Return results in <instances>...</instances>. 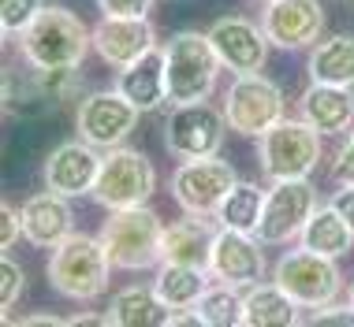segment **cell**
Masks as SVG:
<instances>
[{"mask_svg": "<svg viewBox=\"0 0 354 327\" xmlns=\"http://www.w3.org/2000/svg\"><path fill=\"white\" fill-rule=\"evenodd\" d=\"M90 49H93V30H86L82 19L60 4H45L34 23L19 34V52L37 71L82 67Z\"/></svg>", "mask_w": 354, "mask_h": 327, "instance_id": "6da1fadb", "label": "cell"}, {"mask_svg": "<svg viewBox=\"0 0 354 327\" xmlns=\"http://www.w3.org/2000/svg\"><path fill=\"white\" fill-rule=\"evenodd\" d=\"M97 238L104 242L112 268L120 272H146V268H160L165 261V224L149 205L116 208L104 219Z\"/></svg>", "mask_w": 354, "mask_h": 327, "instance_id": "7a4b0ae2", "label": "cell"}, {"mask_svg": "<svg viewBox=\"0 0 354 327\" xmlns=\"http://www.w3.org/2000/svg\"><path fill=\"white\" fill-rule=\"evenodd\" d=\"M220 56L209 41V34L179 30L165 45V82H168V104H198L209 101L216 90Z\"/></svg>", "mask_w": 354, "mask_h": 327, "instance_id": "3957f363", "label": "cell"}, {"mask_svg": "<svg viewBox=\"0 0 354 327\" xmlns=\"http://www.w3.org/2000/svg\"><path fill=\"white\" fill-rule=\"evenodd\" d=\"M112 261L104 253V242L93 235H68L56 249H49V275L53 290L71 297V301H93L109 290Z\"/></svg>", "mask_w": 354, "mask_h": 327, "instance_id": "277c9868", "label": "cell"}, {"mask_svg": "<svg viewBox=\"0 0 354 327\" xmlns=\"http://www.w3.org/2000/svg\"><path fill=\"white\" fill-rule=\"evenodd\" d=\"M153 190H157V168H153V160L138 149L116 146V149H104L101 171H97V182H93L90 197L101 208L116 212V208L149 205Z\"/></svg>", "mask_w": 354, "mask_h": 327, "instance_id": "5b68a950", "label": "cell"}, {"mask_svg": "<svg viewBox=\"0 0 354 327\" xmlns=\"http://www.w3.org/2000/svg\"><path fill=\"white\" fill-rule=\"evenodd\" d=\"M272 283L287 290L302 309H324L336 305V297L343 290V275L336 268V257H321L313 249H287L272 268Z\"/></svg>", "mask_w": 354, "mask_h": 327, "instance_id": "8992f818", "label": "cell"}, {"mask_svg": "<svg viewBox=\"0 0 354 327\" xmlns=\"http://www.w3.org/2000/svg\"><path fill=\"white\" fill-rule=\"evenodd\" d=\"M261 171L276 179H310L321 164V134L306 119H280L257 138Z\"/></svg>", "mask_w": 354, "mask_h": 327, "instance_id": "52a82bcc", "label": "cell"}, {"mask_svg": "<svg viewBox=\"0 0 354 327\" xmlns=\"http://www.w3.org/2000/svg\"><path fill=\"white\" fill-rule=\"evenodd\" d=\"M283 112H287L283 90L272 79H265L261 71L235 75V82L227 86L224 115L232 134H239V138H261L265 130H272L280 119H287Z\"/></svg>", "mask_w": 354, "mask_h": 327, "instance_id": "ba28073f", "label": "cell"}, {"mask_svg": "<svg viewBox=\"0 0 354 327\" xmlns=\"http://www.w3.org/2000/svg\"><path fill=\"white\" fill-rule=\"evenodd\" d=\"M227 115L224 108H213L209 101L198 104H171L165 123V149L176 160H198L216 157L227 138Z\"/></svg>", "mask_w": 354, "mask_h": 327, "instance_id": "9c48e42d", "label": "cell"}, {"mask_svg": "<svg viewBox=\"0 0 354 327\" xmlns=\"http://www.w3.org/2000/svg\"><path fill=\"white\" fill-rule=\"evenodd\" d=\"M235 182H239V171L224 157L179 160V168L171 171V197L183 212L216 216V208L224 205V197L232 194Z\"/></svg>", "mask_w": 354, "mask_h": 327, "instance_id": "30bf717a", "label": "cell"}, {"mask_svg": "<svg viewBox=\"0 0 354 327\" xmlns=\"http://www.w3.org/2000/svg\"><path fill=\"white\" fill-rule=\"evenodd\" d=\"M313 212H317V190L310 179H276L254 235L261 246H287L306 230Z\"/></svg>", "mask_w": 354, "mask_h": 327, "instance_id": "8fae6325", "label": "cell"}, {"mask_svg": "<svg viewBox=\"0 0 354 327\" xmlns=\"http://www.w3.org/2000/svg\"><path fill=\"white\" fill-rule=\"evenodd\" d=\"M138 108L120 90H93L75 104V134L97 149H116L138 127Z\"/></svg>", "mask_w": 354, "mask_h": 327, "instance_id": "7c38bea8", "label": "cell"}, {"mask_svg": "<svg viewBox=\"0 0 354 327\" xmlns=\"http://www.w3.org/2000/svg\"><path fill=\"white\" fill-rule=\"evenodd\" d=\"M209 41L220 56V63L227 67L232 75H257L269 60V34H265L261 23L254 19H243V15H224L209 26Z\"/></svg>", "mask_w": 354, "mask_h": 327, "instance_id": "4fadbf2b", "label": "cell"}, {"mask_svg": "<svg viewBox=\"0 0 354 327\" xmlns=\"http://www.w3.org/2000/svg\"><path fill=\"white\" fill-rule=\"evenodd\" d=\"M261 26L272 49H313L324 34V8L321 0H269L261 12Z\"/></svg>", "mask_w": 354, "mask_h": 327, "instance_id": "5bb4252c", "label": "cell"}, {"mask_svg": "<svg viewBox=\"0 0 354 327\" xmlns=\"http://www.w3.org/2000/svg\"><path fill=\"white\" fill-rule=\"evenodd\" d=\"M97 171H101L97 146L75 138V141H60V146L45 157L41 182H45V190H56V194H64V197H82L93 190Z\"/></svg>", "mask_w": 354, "mask_h": 327, "instance_id": "9a60e30c", "label": "cell"}, {"mask_svg": "<svg viewBox=\"0 0 354 327\" xmlns=\"http://www.w3.org/2000/svg\"><path fill=\"white\" fill-rule=\"evenodd\" d=\"M209 275L220 279V283L239 286V290L261 283L265 279V253H261L257 235L220 227L216 246H213V261H209Z\"/></svg>", "mask_w": 354, "mask_h": 327, "instance_id": "2e32d148", "label": "cell"}, {"mask_svg": "<svg viewBox=\"0 0 354 327\" xmlns=\"http://www.w3.org/2000/svg\"><path fill=\"white\" fill-rule=\"evenodd\" d=\"M153 45H157V30H153L149 19L101 15V23L93 26V52H97L109 67H116V71H123V67L142 60Z\"/></svg>", "mask_w": 354, "mask_h": 327, "instance_id": "e0dca14e", "label": "cell"}, {"mask_svg": "<svg viewBox=\"0 0 354 327\" xmlns=\"http://www.w3.org/2000/svg\"><path fill=\"white\" fill-rule=\"evenodd\" d=\"M299 112L317 134L343 138L354 127V90L351 86H328V82H310L299 97Z\"/></svg>", "mask_w": 354, "mask_h": 327, "instance_id": "ac0fdd59", "label": "cell"}, {"mask_svg": "<svg viewBox=\"0 0 354 327\" xmlns=\"http://www.w3.org/2000/svg\"><path fill=\"white\" fill-rule=\"evenodd\" d=\"M216 235H220V224H216L213 216L183 212L176 224L165 227V261H168V264L205 268V272H209ZM165 261H160V264H165Z\"/></svg>", "mask_w": 354, "mask_h": 327, "instance_id": "d6986e66", "label": "cell"}, {"mask_svg": "<svg viewBox=\"0 0 354 327\" xmlns=\"http://www.w3.org/2000/svg\"><path fill=\"white\" fill-rule=\"evenodd\" d=\"M23 238L37 249H56L68 235H75V216L64 194L45 190L23 201Z\"/></svg>", "mask_w": 354, "mask_h": 327, "instance_id": "ffe728a7", "label": "cell"}, {"mask_svg": "<svg viewBox=\"0 0 354 327\" xmlns=\"http://www.w3.org/2000/svg\"><path fill=\"white\" fill-rule=\"evenodd\" d=\"M116 90L135 104L138 112H153L160 104H168V82H165V45H153V49L135 60L131 67H123Z\"/></svg>", "mask_w": 354, "mask_h": 327, "instance_id": "44dd1931", "label": "cell"}, {"mask_svg": "<svg viewBox=\"0 0 354 327\" xmlns=\"http://www.w3.org/2000/svg\"><path fill=\"white\" fill-rule=\"evenodd\" d=\"M104 320H109V327H168L171 309L160 301L153 286H127L109 301Z\"/></svg>", "mask_w": 354, "mask_h": 327, "instance_id": "7402d4cb", "label": "cell"}, {"mask_svg": "<svg viewBox=\"0 0 354 327\" xmlns=\"http://www.w3.org/2000/svg\"><path fill=\"white\" fill-rule=\"evenodd\" d=\"M299 309L287 290L276 283H254L243 290V324L246 327H295L299 324Z\"/></svg>", "mask_w": 354, "mask_h": 327, "instance_id": "603a6c76", "label": "cell"}, {"mask_svg": "<svg viewBox=\"0 0 354 327\" xmlns=\"http://www.w3.org/2000/svg\"><path fill=\"white\" fill-rule=\"evenodd\" d=\"M306 71H310L313 82L351 86V90H354V37H351V34L321 37V41L310 49Z\"/></svg>", "mask_w": 354, "mask_h": 327, "instance_id": "cb8c5ba5", "label": "cell"}, {"mask_svg": "<svg viewBox=\"0 0 354 327\" xmlns=\"http://www.w3.org/2000/svg\"><path fill=\"white\" fill-rule=\"evenodd\" d=\"M153 290L160 294V301L176 309H194L202 301V294L209 290V272L205 268H190V264H160L157 279H153Z\"/></svg>", "mask_w": 354, "mask_h": 327, "instance_id": "d4e9b609", "label": "cell"}, {"mask_svg": "<svg viewBox=\"0 0 354 327\" xmlns=\"http://www.w3.org/2000/svg\"><path fill=\"white\" fill-rule=\"evenodd\" d=\"M299 242L306 249H313V253L336 257V261H339L343 253H351L354 230H351V224L332 205H317V212L310 216V224H306V230L299 235Z\"/></svg>", "mask_w": 354, "mask_h": 327, "instance_id": "484cf974", "label": "cell"}, {"mask_svg": "<svg viewBox=\"0 0 354 327\" xmlns=\"http://www.w3.org/2000/svg\"><path fill=\"white\" fill-rule=\"evenodd\" d=\"M265 197H269V190H261L257 182L239 179L232 186V194L224 197V205L216 208V224L227 227V230H246V235H254L257 224H261V212H265Z\"/></svg>", "mask_w": 354, "mask_h": 327, "instance_id": "4316f807", "label": "cell"}, {"mask_svg": "<svg viewBox=\"0 0 354 327\" xmlns=\"http://www.w3.org/2000/svg\"><path fill=\"white\" fill-rule=\"evenodd\" d=\"M194 309L205 327H239L243 324V294H239V286L216 279V283H209V290Z\"/></svg>", "mask_w": 354, "mask_h": 327, "instance_id": "83f0119b", "label": "cell"}, {"mask_svg": "<svg viewBox=\"0 0 354 327\" xmlns=\"http://www.w3.org/2000/svg\"><path fill=\"white\" fill-rule=\"evenodd\" d=\"M41 0H0V30L4 37H19L41 12Z\"/></svg>", "mask_w": 354, "mask_h": 327, "instance_id": "f1b7e54d", "label": "cell"}, {"mask_svg": "<svg viewBox=\"0 0 354 327\" xmlns=\"http://www.w3.org/2000/svg\"><path fill=\"white\" fill-rule=\"evenodd\" d=\"M23 290H26V272L4 253V261H0V309L12 313V305L23 297Z\"/></svg>", "mask_w": 354, "mask_h": 327, "instance_id": "f546056e", "label": "cell"}, {"mask_svg": "<svg viewBox=\"0 0 354 327\" xmlns=\"http://www.w3.org/2000/svg\"><path fill=\"white\" fill-rule=\"evenodd\" d=\"M310 327H354V305H324V309H310L306 316Z\"/></svg>", "mask_w": 354, "mask_h": 327, "instance_id": "4dcf8cb0", "label": "cell"}, {"mask_svg": "<svg viewBox=\"0 0 354 327\" xmlns=\"http://www.w3.org/2000/svg\"><path fill=\"white\" fill-rule=\"evenodd\" d=\"M97 8L112 19H149L153 0H97Z\"/></svg>", "mask_w": 354, "mask_h": 327, "instance_id": "1f68e13d", "label": "cell"}, {"mask_svg": "<svg viewBox=\"0 0 354 327\" xmlns=\"http://www.w3.org/2000/svg\"><path fill=\"white\" fill-rule=\"evenodd\" d=\"M19 235H23V212H15L12 205H0V253H8L15 242H19Z\"/></svg>", "mask_w": 354, "mask_h": 327, "instance_id": "d6a6232c", "label": "cell"}, {"mask_svg": "<svg viewBox=\"0 0 354 327\" xmlns=\"http://www.w3.org/2000/svg\"><path fill=\"white\" fill-rule=\"evenodd\" d=\"M332 179L339 182H354V127H351V134H343V146H339V152H336V160H332Z\"/></svg>", "mask_w": 354, "mask_h": 327, "instance_id": "836d02e7", "label": "cell"}, {"mask_svg": "<svg viewBox=\"0 0 354 327\" xmlns=\"http://www.w3.org/2000/svg\"><path fill=\"white\" fill-rule=\"evenodd\" d=\"M328 205L336 208V212H339V216L351 224V230H354V182H343V186L336 190V194H332Z\"/></svg>", "mask_w": 354, "mask_h": 327, "instance_id": "e575fe53", "label": "cell"}, {"mask_svg": "<svg viewBox=\"0 0 354 327\" xmlns=\"http://www.w3.org/2000/svg\"><path fill=\"white\" fill-rule=\"evenodd\" d=\"M347 301L354 305V279H351V286H347Z\"/></svg>", "mask_w": 354, "mask_h": 327, "instance_id": "d590c367", "label": "cell"}, {"mask_svg": "<svg viewBox=\"0 0 354 327\" xmlns=\"http://www.w3.org/2000/svg\"><path fill=\"white\" fill-rule=\"evenodd\" d=\"M257 4H269V0H257Z\"/></svg>", "mask_w": 354, "mask_h": 327, "instance_id": "8d00e7d4", "label": "cell"}, {"mask_svg": "<svg viewBox=\"0 0 354 327\" xmlns=\"http://www.w3.org/2000/svg\"><path fill=\"white\" fill-rule=\"evenodd\" d=\"M351 8H354V0H351Z\"/></svg>", "mask_w": 354, "mask_h": 327, "instance_id": "74e56055", "label": "cell"}]
</instances>
